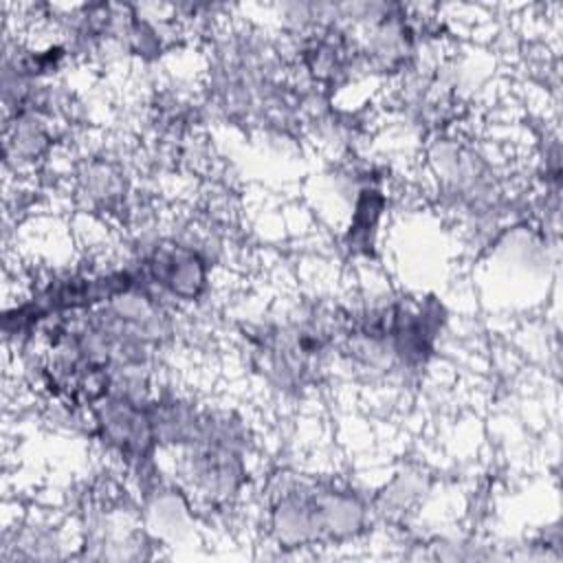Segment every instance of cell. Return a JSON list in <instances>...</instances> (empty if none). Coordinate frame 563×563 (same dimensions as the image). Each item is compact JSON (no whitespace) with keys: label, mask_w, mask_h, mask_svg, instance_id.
Segmentation results:
<instances>
[{"label":"cell","mask_w":563,"mask_h":563,"mask_svg":"<svg viewBox=\"0 0 563 563\" xmlns=\"http://www.w3.org/2000/svg\"><path fill=\"white\" fill-rule=\"evenodd\" d=\"M55 121L31 110L7 114L4 121V167L33 172L44 165L55 147Z\"/></svg>","instance_id":"3"},{"label":"cell","mask_w":563,"mask_h":563,"mask_svg":"<svg viewBox=\"0 0 563 563\" xmlns=\"http://www.w3.org/2000/svg\"><path fill=\"white\" fill-rule=\"evenodd\" d=\"M209 246L211 242L196 233L147 235L128 264L136 282L172 308L194 306L211 286Z\"/></svg>","instance_id":"2"},{"label":"cell","mask_w":563,"mask_h":563,"mask_svg":"<svg viewBox=\"0 0 563 563\" xmlns=\"http://www.w3.org/2000/svg\"><path fill=\"white\" fill-rule=\"evenodd\" d=\"M387 211V196L380 178L367 180L354 189L350 222L343 233V246L354 257H372L378 246L383 218Z\"/></svg>","instance_id":"5"},{"label":"cell","mask_w":563,"mask_h":563,"mask_svg":"<svg viewBox=\"0 0 563 563\" xmlns=\"http://www.w3.org/2000/svg\"><path fill=\"white\" fill-rule=\"evenodd\" d=\"M62 534L55 526L35 521L15 530L13 541L4 545V559H57L62 556Z\"/></svg>","instance_id":"6"},{"label":"cell","mask_w":563,"mask_h":563,"mask_svg":"<svg viewBox=\"0 0 563 563\" xmlns=\"http://www.w3.org/2000/svg\"><path fill=\"white\" fill-rule=\"evenodd\" d=\"M183 490L213 510L242 499L251 479V431L227 409H202L194 440L178 451Z\"/></svg>","instance_id":"1"},{"label":"cell","mask_w":563,"mask_h":563,"mask_svg":"<svg viewBox=\"0 0 563 563\" xmlns=\"http://www.w3.org/2000/svg\"><path fill=\"white\" fill-rule=\"evenodd\" d=\"M130 194V174L119 158L110 154H97L79 165L77 196L88 209L103 216H117L128 207Z\"/></svg>","instance_id":"4"}]
</instances>
